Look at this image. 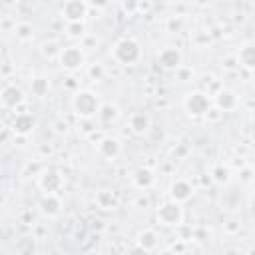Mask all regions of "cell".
<instances>
[{
  "label": "cell",
  "mask_w": 255,
  "mask_h": 255,
  "mask_svg": "<svg viewBox=\"0 0 255 255\" xmlns=\"http://www.w3.org/2000/svg\"><path fill=\"white\" fill-rule=\"evenodd\" d=\"M185 106H187L189 114H193V116H203L205 112H209V100H207V96L201 94V92L189 94Z\"/></svg>",
  "instance_id": "obj_5"
},
{
  "label": "cell",
  "mask_w": 255,
  "mask_h": 255,
  "mask_svg": "<svg viewBox=\"0 0 255 255\" xmlns=\"http://www.w3.org/2000/svg\"><path fill=\"white\" fill-rule=\"evenodd\" d=\"M98 116H100L104 122L116 120V118H118V108H116L114 104H104V106H100V112H98Z\"/></svg>",
  "instance_id": "obj_20"
},
{
  "label": "cell",
  "mask_w": 255,
  "mask_h": 255,
  "mask_svg": "<svg viewBox=\"0 0 255 255\" xmlns=\"http://www.w3.org/2000/svg\"><path fill=\"white\" fill-rule=\"evenodd\" d=\"M129 126H131V129H133L135 133H143V131L149 128V118H147L145 114H133Z\"/></svg>",
  "instance_id": "obj_17"
},
{
  "label": "cell",
  "mask_w": 255,
  "mask_h": 255,
  "mask_svg": "<svg viewBox=\"0 0 255 255\" xmlns=\"http://www.w3.org/2000/svg\"><path fill=\"white\" fill-rule=\"evenodd\" d=\"M68 34H70V36H82V34H84V24H82V22H72V24H68Z\"/></svg>",
  "instance_id": "obj_24"
},
{
  "label": "cell",
  "mask_w": 255,
  "mask_h": 255,
  "mask_svg": "<svg viewBox=\"0 0 255 255\" xmlns=\"http://www.w3.org/2000/svg\"><path fill=\"white\" fill-rule=\"evenodd\" d=\"M114 56L122 64H133L139 58V44L135 40H131V38H124V40H120L116 44Z\"/></svg>",
  "instance_id": "obj_2"
},
{
  "label": "cell",
  "mask_w": 255,
  "mask_h": 255,
  "mask_svg": "<svg viewBox=\"0 0 255 255\" xmlns=\"http://www.w3.org/2000/svg\"><path fill=\"white\" fill-rule=\"evenodd\" d=\"M60 183H62V177H60V173L54 171V169L42 173V177H40V187H42L46 193H54V191L60 187Z\"/></svg>",
  "instance_id": "obj_8"
},
{
  "label": "cell",
  "mask_w": 255,
  "mask_h": 255,
  "mask_svg": "<svg viewBox=\"0 0 255 255\" xmlns=\"http://www.w3.org/2000/svg\"><path fill=\"white\" fill-rule=\"evenodd\" d=\"M60 64L68 70H78L82 64H84V52L78 48V46H70V48H64L60 52Z\"/></svg>",
  "instance_id": "obj_4"
},
{
  "label": "cell",
  "mask_w": 255,
  "mask_h": 255,
  "mask_svg": "<svg viewBox=\"0 0 255 255\" xmlns=\"http://www.w3.org/2000/svg\"><path fill=\"white\" fill-rule=\"evenodd\" d=\"M42 211L46 213V215H50V217H54V215H58L60 213V199L54 195V193H48L44 199H42Z\"/></svg>",
  "instance_id": "obj_15"
},
{
  "label": "cell",
  "mask_w": 255,
  "mask_h": 255,
  "mask_svg": "<svg viewBox=\"0 0 255 255\" xmlns=\"http://www.w3.org/2000/svg\"><path fill=\"white\" fill-rule=\"evenodd\" d=\"M215 104H217V108H219L221 112H227V110H233V108H235L237 98H235L233 92H229V90H221V92L217 94Z\"/></svg>",
  "instance_id": "obj_12"
},
{
  "label": "cell",
  "mask_w": 255,
  "mask_h": 255,
  "mask_svg": "<svg viewBox=\"0 0 255 255\" xmlns=\"http://www.w3.org/2000/svg\"><path fill=\"white\" fill-rule=\"evenodd\" d=\"M181 217H183V211H181V205L177 201H167L157 209V221L161 225H167V227L179 225Z\"/></svg>",
  "instance_id": "obj_3"
},
{
  "label": "cell",
  "mask_w": 255,
  "mask_h": 255,
  "mask_svg": "<svg viewBox=\"0 0 255 255\" xmlns=\"http://www.w3.org/2000/svg\"><path fill=\"white\" fill-rule=\"evenodd\" d=\"M100 153L104 157H116L120 153V141L116 137H104L100 141Z\"/></svg>",
  "instance_id": "obj_13"
},
{
  "label": "cell",
  "mask_w": 255,
  "mask_h": 255,
  "mask_svg": "<svg viewBox=\"0 0 255 255\" xmlns=\"http://www.w3.org/2000/svg\"><path fill=\"white\" fill-rule=\"evenodd\" d=\"M96 201H98V205L104 207V209H114V207L118 205V197H116V193L110 191V189H102V191H98Z\"/></svg>",
  "instance_id": "obj_14"
},
{
  "label": "cell",
  "mask_w": 255,
  "mask_h": 255,
  "mask_svg": "<svg viewBox=\"0 0 255 255\" xmlns=\"http://www.w3.org/2000/svg\"><path fill=\"white\" fill-rule=\"evenodd\" d=\"M137 245H139L143 251L153 249V247L157 245V235H155V231H151V229H143V231L137 235Z\"/></svg>",
  "instance_id": "obj_16"
},
{
  "label": "cell",
  "mask_w": 255,
  "mask_h": 255,
  "mask_svg": "<svg viewBox=\"0 0 255 255\" xmlns=\"http://www.w3.org/2000/svg\"><path fill=\"white\" fill-rule=\"evenodd\" d=\"M32 92H34V96H46L48 94V80H44V78L32 80Z\"/></svg>",
  "instance_id": "obj_21"
},
{
  "label": "cell",
  "mask_w": 255,
  "mask_h": 255,
  "mask_svg": "<svg viewBox=\"0 0 255 255\" xmlns=\"http://www.w3.org/2000/svg\"><path fill=\"white\" fill-rule=\"evenodd\" d=\"M239 60H241L243 66L253 68V66H255V52H253V46H245V48L239 52Z\"/></svg>",
  "instance_id": "obj_19"
},
{
  "label": "cell",
  "mask_w": 255,
  "mask_h": 255,
  "mask_svg": "<svg viewBox=\"0 0 255 255\" xmlns=\"http://www.w3.org/2000/svg\"><path fill=\"white\" fill-rule=\"evenodd\" d=\"M191 193H193L191 185L187 181H183V179H177L171 185V197H173V201H185V199L191 197Z\"/></svg>",
  "instance_id": "obj_11"
},
{
  "label": "cell",
  "mask_w": 255,
  "mask_h": 255,
  "mask_svg": "<svg viewBox=\"0 0 255 255\" xmlns=\"http://www.w3.org/2000/svg\"><path fill=\"white\" fill-rule=\"evenodd\" d=\"M90 74H92L94 78H102V74H104V70H102V66H94V68L90 70Z\"/></svg>",
  "instance_id": "obj_25"
},
{
  "label": "cell",
  "mask_w": 255,
  "mask_h": 255,
  "mask_svg": "<svg viewBox=\"0 0 255 255\" xmlns=\"http://www.w3.org/2000/svg\"><path fill=\"white\" fill-rule=\"evenodd\" d=\"M32 34H34V30H32L30 24H18V26H16V36H18L20 40H30Z\"/></svg>",
  "instance_id": "obj_22"
},
{
  "label": "cell",
  "mask_w": 255,
  "mask_h": 255,
  "mask_svg": "<svg viewBox=\"0 0 255 255\" xmlns=\"http://www.w3.org/2000/svg\"><path fill=\"white\" fill-rule=\"evenodd\" d=\"M72 106H74V112L80 116V118H94L98 112H100V100L94 92L90 90H80L74 100H72Z\"/></svg>",
  "instance_id": "obj_1"
},
{
  "label": "cell",
  "mask_w": 255,
  "mask_h": 255,
  "mask_svg": "<svg viewBox=\"0 0 255 255\" xmlns=\"http://www.w3.org/2000/svg\"><path fill=\"white\" fill-rule=\"evenodd\" d=\"M151 181H153V175H151V171H149V169H137V171H135V175H133V183H135L139 189L149 187V185H151Z\"/></svg>",
  "instance_id": "obj_18"
},
{
  "label": "cell",
  "mask_w": 255,
  "mask_h": 255,
  "mask_svg": "<svg viewBox=\"0 0 255 255\" xmlns=\"http://www.w3.org/2000/svg\"><path fill=\"white\" fill-rule=\"evenodd\" d=\"M159 64L167 70H173V68H179L181 64V52L177 48H165L159 52Z\"/></svg>",
  "instance_id": "obj_7"
},
{
  "label": "cell",
  "mask_w": 255,
  "mask_h": 255,
  "mask_svg": "<svg viewBox=\"0 0 255 255\" xmlns=\"http://www.w3.org/2000/svg\"><path fill=\"white\" fill-rule=\"evenodd\" d=\"M0 100H2L4 106L16 108V106L22 102V92H20V88H16V86H8V88H4V92L0 94Z\"/></svg>",
  "instance_id": "obj_10"
},
{
  "label": "cell",
  "mask_w": 255,
  "mask_h": 255,
  "mask_svg": "<svg viewBox=\"0 0 255 255\" xmlns=\"http://www.w3.org/2000/svg\"><path fill=\"white\" fill-rule=\"evenodd\" d=\"M213 179H215L217 183H225V181H229V171H227L225 167H215Z\"/></svg>",
  "instance_id": "obj_23"
},
{
  "label": "cell",
  "mask_w": 255,
  "mask_h": 255,
  "mask_svg": "<svg viewBox=\"0 0 255 255\" xmlns=\"http://www.w3.org/2000/svg\"><path fill=\"white\" fill-rule=\"evenodd\" d=\"M86 10H88V6H86L84 2H80V0H70V2L64 4L62 14H64V18L72 24V22H80V20L86 16Z\"/></svg>",
  "instance_id": "obj_6"
},
{
  "label": "cell",
  "mask_w": 255,
  "mask_h": 255,
  "mask_svg": "<svg viewBox=\"0 0 255 255\" xmlns=\"http://www.w3.org/2000/svg\"><path fill=\"white\" fill-rule=\"evenodd\" d=\"M34 126H36V120H34L30 114H20V116H16V120H14V124H12L14 131L20 133V135L30 133V131L34 129Z\"/></svg>",
  "instance_id": "obj_9"
},
{
  "label": "cell",
  "mask_w": 255,
  "mask_h": 255,
  "mask_svg": "<svg viewBox=\"0 0 255 255\" xmlns=\"http://www.w3.org/2000/svg\"><path fill=\"white\" fill-rule=\"evenodd\" d=\"M86 255H100V253H96V251H90V253H86Z\"/></svg>",
  "instance_id": "obj_26"
}]
</instances>
